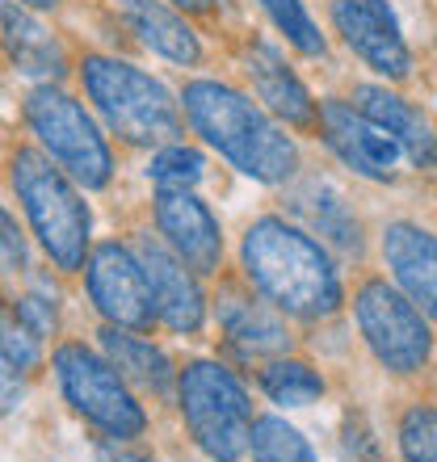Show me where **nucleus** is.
Listing matches in <instances>:
<instances>
[{
    "instance_id": "nucleus-1",
    "label": "nucleus",
    "mask_w": 437,
    "mask_h": 462,
    "mask_svg": "<svg viewBox=\"0 0 437 462\" xmlns=\"http://www.w3.org/2000/svg\"><path fill=\"white\" fill-rule=\"evenodd\" d=\"M244 273L278 311L299 319H328L340 307V278L324 244L286 219H261L244 231Z\"/></svg>"
},
{
    "instance_id": "nucleus-2",
    "label": "nucleus",
    "mask_w": 437,
    "mask_h": 462,
    "mask_svg": "<svg viewBox=\"0 0 437 462\" xmlns=\"http://www.w3.org/2000/svg\"><path fill=\"white\" fill-rule=\"evenodd\" d=\"M181 106L190 126L228 160L231 169H240L244 177L265 185H278L294 177L299 152H294L291 134L231 85L194 80V85H185Z\"/></svg>"
},
{
    "instance_id": "nucleus-3",
    "label": "nucleus",
    "mask_w": 437,
    "mask_h": 462,
    "mask_svg": "<svg viewBox=\"0 0 437 462\" xmlns=\"http://www.w3.org/2000/svg\"><path fill=\"white\" fill-rule=\"evenodd\" d=\"M9 181L38 244H42V253L55 261V269L72 273V269L85 265L93 219H88V207L72 177L34 147H17L9 160Z\"/></svg>"
},
{
    "instance_id": "nucleus-4",
    "label": "nucleus",
    "mask_w": 437,
    "mask_h": 462,
    "mask_svg": "<svg viewBox=\"0 0 437 462\" xmlns=\"http://www.w3.org/2000/svg\"><path fill=\"white\" fill-rule=\"evenodd\" d=\"M88 101L98 106L106 126L135 147H169L181 139V110L172 93L135 63L114 55H88L80 63Z\"/></svg>"
},
{
    "instance_id": "nucleus-5",
    "label": "nucleus",
    "mask_w": 437,
    "mask_h": 462,
    "mask_svg": "<svg viewBox=\"0 0 437 462\" xmlns=\"http://www.w3.org/2000/svg\"><path fill=\"white\" fill-rule=\"evenodd\" d=\"M177 400L190 438L215 462H240L253 441V403L240 378L218 362H194L177 378Z\"/></svg>"
},
{
    "instance_id": "nucleus-6",
    "label": "nucleus",
    "mask_w": 437,
    "mask_h": 462,
    "mask_svg": "<svg viewBox=\"0 0 437 462\" xmlns=\"http://www.w3.org/2000/svg\"><path fill=\"white\" fill-rule=\"evenodd\" d=\"M25 122L38 134V143L47 147V156L76 185H85V189H106L109 185V172H114L109 143L76 97H68L55 85H38L25 97Z\"/></svg>"
},
{
    "instance_id": "nucleus-7",
    "label": "nucleus",
    "mask_w": 437,
    "mask_h": 462,
    "mask_svg": "<svg viewBox=\"0 0 437 462\" xmlns=\"http://www.w3.org/2000/svg\"><path fill=\"white\" fill-rule=\"evenodd\" d=\"M51 365H55L60 391H63V400L72 403V412L85 416L88 425L101 429L106 438L135 441L147 429L144 408H139V400L126 387V378L114 370L109 357L72 341L55 349Z\"/></svg>"
},
{
    "instance_id": "nucleus-8",
    "label": "nucleus",
    "mask_w": 437,
    "mask_h": 462,
    "mask_svg": "<svg viewBox=\"0 0 437 462\" xmlns=\"http://www.w3.org/2000/svg\"><path fill=\"white\" fill-rule=\"evenodd\" d=\"M353 311H358V328L370 353L391 374H416L429 362L433 337L421 319V307L408 294H400L387 282H366L353 299Z\"/></svg>"
},
{
    "instance_id": "nucleus-9",
    "label": "nucleus",
    "mask_w": 437,
    "mask_h": 462,
    "mask_svg": "<svg viewBox=\"0 0 437 462\" xmlns=\"http://www.w3.org/2000/svg\"><path fill=\"white\" fill-rule=\"evenodd\" d=\"M88 299L98 307L101 316L114 324V328H131L144 332L152 328L156 319V307H152V291H147L144 265L135 248L126 244H98L88 253Z\"/></svg>"
},
{
    "instance_id": "nucleus-10",
    "label": "nucleus",
    "mask_w": 437,
    "mask_h": 462,
    "mask_svg": "<svg viewBox=\"0 0 437 462\" xmlns=\"http://www.w3.org/2000/svg\"><path fill=\"white\" fill-rule=\"evenodd\" d=\"M332 22L366 68L391 80H404L413 72V55L387 0H332Z\"/></svg>"
},
{
    "instance_id": "nucleus-11",
    "label": "nucleus",
    "mask_w": 437,
    "mask_h": 462,
    "mask_svg": "<svg viewBox=\"0 0 437 462\" xmlns=\"http://www.w3.org/2000/svg\"><path fill=\"white\" fill-rule=\"evenodd\" d=\"M139 265H144L147 291H152V307H156V319L172 332H198L202 319H207V299H202V286L198 278L185 269V261L172 253L169 244L152 240V236H139L131 244Z\"/></svg>"
},
{
    "instance_id": "nucleus-12",
    "label": "nucleus",
    "mask_w": 437,
    "mask_h": 462,
    "mask_svg": "<svg viewBox=\"0 0 437 462\" xmlns=\"http://www.w3.org/2000/svg\"><path fill=\"white\" fill-rule=\"evenodd\" d=\"M320 126H324L328 147L340 156L345 169H353L358 177H370V181H391L395 160H400L404 147L395 143L378 122L366 118L358 106L324 101V106H320Z\"/></svg>"
},
{
    "instance_id": "nucleus-13",
    "label": "nucleus",
    "mask_w": 437,
    "mask_h": 462,
    "mask_svg": "<svg viewBox=\"0 0 437 462\" xmlns=\"http://www.w3.org/2000/svg\"><path fill=\"white\" fill-rule=\"evenodd\" d=\"M156 227L172 253L198 273H215L223 261V236L215 215L194 189H160L156 194Z\"/></svg>"
},
{
    "instance_id": "nucleus-14",
    "label": "nucleus",
    "mask_w": 437,
    "mask_h": 462,
    "mask_svg": "<svg viewBox=\"0 0 437 462\" xmlns=\"http://www.w3.org/2000/svg\"><path fill=\"white\" fill-rule=\"evenodd\" d=\"M383 256L404 294L429 319H437V236L416 223H391L383 231Z\"/></svg>"
},
{
    "instance_id": "nucleus-15",
    "label": "nucleus",
    "mask_w": 437,
    "mask_h": 462,
    "mask_svg": "<svg viewBox=\"0 0 437 462\" xmlns=\"http://www.w3.org/2000/svg\"><path fill=\"white\" fill-rule=\"evenodd\" d=\"M0 42H5L13 68L22 76H34V80H47L51 85L68 68V55H63L60 38L51 34L47 25L30 13V5H22V0H0Z\"/></svg>"
},
{
    "instance_id": "nucleus-16",
    "label": "nucleus",
    "mask_w": 437,
    "mask_h": 462,
    "mask_svg": "<svg viewBox=\"0 0 437 462\" xmlns=\"http://www.w3.org/2000/svg\"><path fill=\"white\" fill-rule=\"evenodd\" d=\"M244 72H248V80H253L256 97L265 101L278 118L294 122V126L316 122V101L307 97L303 80L291 72V63L282 60L278 47H269V42H253V47L244 51Z\"/></svg>"
},
{
    "instance_id": "nucleus-17",
    "label": "nucleus",
    "mask_w": 437,
    "mask_h": 462,
    "mask_svg": "<svg viewBox=\"0 0 437 462\" xmlns=\"http://www.w3.org/2000/svg\"><path fill=\"white\" fill-rule=\"evenodd\" d=\"M218 328L240 357H274L291 349V332L265 303H256L240 291L218 294Z\"/></svg>"
},
{
    "instance_id": "nucleus-18",
    "label": "nucleus",
    "mask_w": 437,
    "mask_h": 462,
    "mask_svg": "<svg viewBox=\"0 0 437 462\" xmlns=\"http://www.w3.org/2000/svg\"><path fill=\"white\" fill-rule=\"evenodd\" d=\"M353 97H358L353 106H358L370 122H378V126H383V131L404 147V156L413 160L416 169L437 164V134H433V126H429V122L421 118V110H413L400 93H387V88H378V85H362Z\"/></svg>"
},
{
    "instance_id": "nucleus-19",
    "label": "nucleus",
    "mask_w": 437,
    "mask_h": 462,
    "mask_svg": "<svg viewBox=\"0 0 437 462\" xmlns=\"http://www.w3.org/2000/svg\"><path fill=\"white\" fill-rule=\"evenodd\" d=\"M291 210L345 256L362 253V223H358V215L349 210V202H345V194H340L337 185L311 177V181H303L294 189Z\"/></svg>"
},
{
    "instance_id": "nucleus-20",
    "label": "nucleus",
    "mask_w": 437,
    "mask_h": 462,
    "mask_svg": "<svg viewBox=\"0 0 437 462\" xmlns=\"http://www.w3.org/2000/svg\"><path fill=\"white\" fill-rule=\"evenodd\" d=\"M122 22L131 25V34L160 60L185 63V68L202 60L198 34L160 0H122Z\"/></svg>"
},
{
    "instance_id": "nucleus-21",
    "label": "nucleus",
    "mask_w": 437,
    "mask_h": 462,
    "mask_svg": "<svg viewBox=\"0 0 437 462\" xmlns=\"http://www.w3.org/2000/svg\"><path fill=\"white\" fill-rule=\"evenodd\" d=\"M101 349L114 362V370L135 387L156 391V395H164L172 387V362L152 341L135 337L131 328H106L101 332Z\"/></svg>"
},
{
    "instance_id": "nucleus-22",
    "label": "nucleus",
    "mask_w": 437,
    "mask_h": 462,
    "mask_svg": "<svg viewBox=\"0 0 437 462\" xmlns=\"http://www.w3.org/2000/svg\"><path fill=\"white\" fill-rule=\"evenodd\" d=\"M261 387L282 408H307V403H316L324 395V378L307 362H291L286 357V362H274L261 370Z\"/></svg>"
},
{
    "instance_id": "nucleus-23",
    "label": "nucleus",
    "mask_w": 437,
    "mask_h": 462,
    "mask_svg": "<svg viewBox=\"0 0 437 462\" xmlns=\"http://www.w3.org/2000/svg\"><path fill=\"white\" fill-rule=\"evenodd\" d=\"M248 450H253V462H316V454H311L307 438L294 425H286L282 416H265V420H256Z\"/></svg>"
},
{
    "instance_id": "nucleus-24",
    "label": "nucleus",
    "mask_w": 437,
    "mask_h": 462,
    "mask_svg": "<svg viewBox=\"0 0 437 462\" xmlns=\"http://www.w3.org/2000/svg\"><path fill=\"white\" fill-rule=\"evenodd\" d=\"M202 172H207V160L185 143L156 147V156L147 164V177H152L160 189H194V185L202 181Z\"/></svg>"
},
{
    "instance_id": "nucleus-25",
    "label": "nucleus",
    "mask_w": 437,
    "mask_h": 462,
    "mask_svg": "<svg viewBox=\"0 0 437 462\" xmlns=\"http://www.w3.org/2000/svg\"><path fill=\"white\" fill-rule=\"evenodd\" d=\"M256 5L269 13V22L278 25L303 55H324V34H320L316 22L307 17L303 0H256Z\"/></svg>"
},
{
    "instance_id": "nucleus-26",
    "label": "nucleus",
    "mask_w": 437,
    "mask_h": 462,
    "mask_svg": "<svg viewBox=\"0 0 437 462\" xmlns=\"http://www.w3.org/2000/svg\"><path fill=\"white\" fill-rule=\"evenodd\" d=\"M0 349L9 353V362L17 365L22 374L38 370V362H42V337L13 311V303L0 307Z\"/></svg>"
},
{
    "instance_id": "nucleus-27",
    "label": "nucleus",
    "mask_w": 437,
    "mask_h": 462,
    "mask_svg": "<svg viewBox=\"0 0 437 462\" xmlns=\"http://www.w3.org/2000/svg\"><path fill=\"white\" fill-rule=\"evenodd\" d=\"M400 450L408 462H437V408L416 403L400 420Z\"/></svg>"
},
{
    "instance_id": "nucleus-28",
    "label": "nucleus",
    "mask_w": 437,
    "mask_h": 462,
    "mask_svg": "<svg viewBox=\"0 0 437 462\" xmlns=\"http://www.w3.org/2000/svg\"><path fill=\"white\" fill-rule=\"evenodd\" d=\"M30 253H25V236L9 210L0 207V273H25Z\"/></svg>"
},
{
    "instance_id": "nucleus-29",
    "label": "nucleus",
    "mask_w": 437,
    "mask_h": 462,
    "mask_svg": "<svg viewBox=\"0 0 437 462\" xmlns=\"http://www.w3.org/2000/svg\"><path fill=\"white\" fill-rule=\"evenodd\" d=\"M345 462H383L378 458V441H375V433L362 425V416H349L345 420Z\"/></svg>"
},
{
    "instance_id": "nucleus-30",
    "label": "nucleus",
    "mask_w": 437,
    "mask_h": 462,
    "mask_svg": "<svg viewBox=\"0 0 437 462\" xmlns=\"http://www.w3.org/2000/svg\"><path fill=\"white\" fill-rule=\"evenodd\" d=\"M13 311L38 332V337H47L55 328V303H51L47 294H22V299H13Z\"/></svg>"
},
{
    "instance_id": "nucleus-31",
    "label": "nucleus",
    "mask_w": 437,
    "mask_h": 462,
    "mask_svg": "<svg viewBox=\"0 0 437 462\" xmlns=\"http://www.w3.org/2000/svg\"><path fill=\"white\" fill-rule=\"evenodd\" d=\"M25 400V374L9 362V353L0 349V416L17 412Z\"/></svg>"
},
{
    "instance_id": "nucleus-32",
    "label": "nucleus",
    "mask_w": 437,
    "mask_h": 462,
    "mask_svg": "<svg viewBox=\"0 0 437 462\" xmlns=\"http://www.w3.org/2000/svg\"><path fill=\"white\" fill-rule=\"evenodd\" d=\"M98 462H156L147 450H139L135 441H122V438H109L98 446Z\"/></svg>"
},
{
    "instance_id": "nucleus-33",
    "label": "nucleus",
    "mask_w": 437,
    "mask_h": 462,
    "mask_svg": "<svg viewBox=\"0 0 437 462\" xmlns=\"http://www.w3.org/2000/svg\"><path fill=\"white\" fill-rule=\"evenodd\" d=\"M172 5H181V9H194V13H202V9H210L215 0H172Z\"/></svg>"
},
{
    "instance_id": "nucleus-34",
    "label": "nucleus",
    "mask_w": 437,
    "mask_h": 462,
    "mask_svg": "<svg viewBox=\"0 0 437 462\" xmlns=\"http://www.w3.org/2000/svg\"><path fill=\"white\" fill-rule=\"evenodd\" d=\"M22 5H30V9H55L60 0H22Z\"/></svg>"
}]
</instances>
